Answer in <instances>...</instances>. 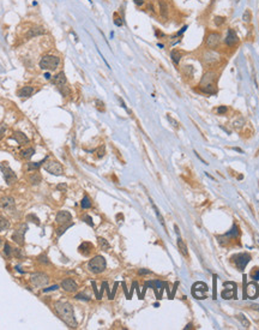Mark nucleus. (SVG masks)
Here are the masks:
<instances>
[{
  "mask_svg": "<svg viewBox=\"0 0 259 330\" xmlns=\"http://www.w3.org/2000/svg\"><path fill=\"white\" fill-rule=\"evenodd\" d=\"M54 309L56 313L60 316V318L70 328H77L75 312H73V307L71 304L65 303V301H56L54 304Z\"/></svg>",
  "mask_w": 259,
  "mask_h": 330,
  "instance_id": "f257e3e1",
  "label": "nucleus"
},
{
  "mask_svg": "<svg viewBox=\"0 0 259 330\" xmlns=\"http://www.w3.org/2000/svg\"><path fill=\"white\" fill-rule=\"evenodd\" d=\"M60 64V58L56 55H45L40 60V68L46 71H53L58 68Z\"/></svg>",
  "mask_w": 259,
  "mask_h": 330,
  "instance_id": "f03ea898",
  "label": "nucleus"
},
{
  "mask_svg": "<svg viewBox=\"0 0 259 330\" xmlns=\"http://www.w3.org/2000/svg\"><path fill=\"white\" fill-rule=\"evenodd\" d=\"M106 259L102 256H95L92 259H90L88 263V268L94 274H101L106 269Z\"/></svg>",
  "mask_w": 259,
  "mask_h": 330,
  "instance_id": "7ed1b4c3",
  "label": "nucleus"
},
{
  "mask_svg": "<svg viewBox=\"0 0 259 330\" xmlns=\"http://www.w3.org/2000/svg\"><path fill=\"white\" fill-rule=\"evenodd\" d=\"M0 169H1V172H3V175H4V179H5L6 184L12 185V184H14V182L17 181V175H16V173L11 169V167L8 166L7 162H1V163H0Z\"/></svg>",
  "mask_w": 259,
  "mask_h": 330,
  "instance_id": "20e7f679",
  "label": "nucleus"
},
{
  "mask_svg": "<svg viewBox=\"0 0 259 330\" xmlns=\"http://www.w3.org/2000/svg\"><path fill=\"white\" fill-rule=\"evenodd\" d=\"M45 170L48 172L49 174L52 175H56V176H60V175L64 174V168H62L61 163L58 161H49L45 165Z\"/></svg>",
  "mask_w": 259,
  "mask_h": 330,
  "instance_id": "39448f33",
  "label": "nucleus"
},
{
  "mask_svg": "<svg viewBox=\"0 0 259 330\" xmlns=\"http://www.w3.org/2000/svg\"><path fill=\"white\" fill-rule=\"evenodd\" d=\"M222 41V35L219 33H216V31H212L210 34L206 36V40H205V46L209 48V49H214L219 46Z\"/></svg>",
  "mask_w": 259,
  "mask_h": 330,
  "instance_id": "423d86ee",
  "label": "nucleus"
},
{
  "mask_svg": "<svg viewBox=\"0 0 259 330\" xmlns=\"http://www.w3.org/2000/svg\"><path fill=\"white\" fill-rule=\"evenodd\" d=\"M28 230L27 225H21V227L18 229H16L12 234V240L18 245H24V234Z\"/></svg>",
  "mask_w": 259,
  "mask_h": 330,
  "instance_id": "0eeeda50",
  "label": "nucleus"
},
{
  "mask_svg": "<svg viewBox=\"0 0 259 330\" xmlns=\"http://www.w3.org/2000/svg\"><path fill=\"white\" fill-rule=\"evenodd\" d=\"M30 282L33 283V286H35V287H43L48 283V277L42 273H36V274L31 275Z\"/></svg>",
  "mask_w": 259,
  "mask_h": 330,
  "instance_id": "6e6552de",
  "label": "nucleus"
},
{
  "mask_svg": "<svg viewBox=\"0 0 259 330\" xmlns=\"http://www.w3.org/2000/svg\"><path fill=\"white\" fill-rule=\"evenodd\" d=\"M71 220H72V215H71L68 211H66V210H60V211L56 214V216H55V222L58 223L59 226L67 225V223L71 222Z\"/></svg>",
  "mask_w": 259,
  "mask_h": 330,
  "instance_id": "1a4fd4ad",
  "label": "nucleus"
},
{
  "mask_svg": "<svg viewBox=\"0 0 259 330\" xmlns=\"http://www.w3.org/2000/svg\"><path fill=\"white\" fill-rule=\"evenodd\" d=\"M250 259H251V256L248 253H240V255L234 256V262L240 270L245 269V267L247 265V263L250 262Z\"/></svg>",
  "mask_w": 259,
  "mask_h": 330,
  "instance_id": "9d476101",
  "label": "nucleus"
},
{
  "mask_svg": "<svg viewBox=\"0 0 259 330\" xmlns=\"http://www.w3.org/2000/svg\"><path fill=\"white\" fill-rule=\"evenodd\" d=\"M208 290V286L203 282H197L192 287V294H194L197 299H204L205 296L203 295V292Z\"/></svg>",
  "mask_w": 259,
  "mask_h": 330,
  "instance_id": "9b49d317",
  "label": "nucleus"
},
{
  "mask_svg": "<svg viewBox=\"0 0 259 330\" xmlns=\"http://www.w3.org/2000/svg\"><path fill=\"white\" fill-rule=\"evenodd\" d=\"M225 45L229 46V47H233V46H235V45L238 43L239 37L238 35H236V33H235V30H233V29H229V30H228L227 36H225Z\"/></svg>",
  "mask_w": 259,
  "mask_h": 330,
  "instance_id": "f8f14e48",
  "label": "nucleus"
},
{
  "mask_svg": "<svg viewBox=\"0 0 259 330\" xmlns=\"http://www.w3.org/2000/svg\"><path fill=\"white\" fill-rule=\"evenodd\" d=\"M0 207L5 210H8V211H13L14 210V199L12 197H8V196H5L0 199Z\"/></svg>",
  "mask_w": 259,
  "mask_h": 330,
  "instance_id": "ddd939ff",
  "label": "nucleus"
},
{
  "mask_svg": "<svg viewBox=\"0 0 259 330\" xmlns=\"http://www.w3.org/2000/svg\"><path fill=\"white\" fill-rule=\"evenodd\" d=\"M216 82V74L214 72H206V73L203 76V78L200 79V83H199V87H206V85H210V84H215Z\"/></svg>",
  "mask_w": 259,
  "mask_h": 330,
  "instance_id": "4468645a",
  "label": "nucleus"
},
{
  "mask_svg": "<svg viewBox=\"0 0 259 330\" xmlns=\"http://www.w3.org/2000/svg\"><path fill=\"white\" fill-rule=\"evenodd\" d=\"M259 294V287L257 283L251 282L247 284L246 287V295L248 296L250 299H256Z\"/></svg>",
  "mask_w": 259,
  "mask_h": 330,
  "instance_id": "2eb2a0df",
  "label": "nucleus"
},
{
  "mask_svg": "<svg viewBox=\"0 0 259 330\" xmlns=\"http://www.w3.org/2000/svg\"><path fill=\"white\" fill-rule=\"evenodd\" d=\"M61 288L64 290H66V292H75V290H77L78 286H77V283L75 282V280H72V279H65L61 282Z\"/></svg>",
  "mask_w": 259,
  "mask_h": 330,
  "instance_id": "dca6fc26",
  "label": "nucleus"
},
{
  "mask_svg": "<svg viewBox=\"0 0 259 330\" xmlns=\"http://www.w3.org/2000/svg\"><path fill=\"white\" fill-rule=\"evenodd\" d=\"M204 61L208 62V64H212V62H216V61L219 59V55H218L214 49H209L208 52L204 53Z\"/></svg>",
  "mask_w": 259,
  "mask_h": 330,
  "instance_id": "f3484780",
  "label": "nucleus"
},
{
  "mask_svg": "<svg viewBox=\"0 0 259 330\" xmlns=\"http://www.w3.org/2000/svg\"><path fill=\"white\" fill-rule=\"evenodd\" d=\"M53 84H54L56 88H60L62 85H66V76H65V72H59L58 74H55L53 77Z\"/></svg>",
  "mask_w": 259,
  "mask_h": 330,
  "instance_id": "a211bd4d",
  "label": "nucleus"
},
{
  "mask_svg": "<svg viewBox=\"0 0 259 330\" xmlns=\"http://www.w3.org/2000/svg\"><path fill=\"white\" fill-rule=\"evenodd\" d=\"M12 139H14L19 145H25V144L29 143V138L23 132H19V131L14 132L13 136H12Z\"/></svg>",
  "mask_w": 259,
  "mask_h": 330,
  "instance_id": "6ab92c4d",
  "label": "nucleus"
},
{
  "mask_svg": "<svg viewBox=\"0 0 259 330\" xmlns=\"http://www.w3.org/2000/svg\"><path fill=\"white\" fill-rule=\"evenodd\" d=\"M92 249H94L92 244L88 243V241H84V243H82V244H81V246L78 247L79 252H81L82 255H84V256H88V255H90V252L92 251Z\"/></svg>",
  "mask_w": 259,
  "mask_h": 330,
  "instance_id": "aec40b11",
  "label": "nucleus"
},
{
  "mask_svg": "<svg viewBox=\"0 0 259 330\" xmlns=\"http://www.w3.org/2000/svg\"><path fill=\"white\" fill-rule=\"evenodd\" d=\"M46 33V30L43 29L42 27H36V28H33L28 31V34L25 35L27 39H30V37H35V36H40V35H43Z\"/></svg>",
  "mask_w": 259,
  "mask_h": 330,
  "instance_id": "412c9836",
  "label": "nucleus"
},
{
  "mask_svg": "<svg viewBox=\"0 0 259 330\" xmlns=\"http://www.w3.org/2000/svg\"><path fill=\"white\" fill-rule=\"evenodd\" d=\"M34 91L35 90L33 87H29V85H28V87H23L21 90L18 91V96H19V97H30L31 95L34 94Z\"/></svg>",
  "mask_w": 259,
  "mask_h": 330,
  "instance_id": "4be33fe9",
  "label": "nucleus"
},
{
  "mask_svg": "<svg viewBox=\"0 0 259 330\" xmlns=\"http://www.w3.org/2000/svg\"><path fill=\"white\" fill-rule=\"evenodd\" d=\"M171 58L172 60H173V62H174L175 65H177V64L180 62V60H181V58H182V53H181L180 51H177V49H173L171 53Z\"/></svg>",
  "mask_w": 259,
  "mask_h": 330,
  "instance_id": "5701e85b",
  "label": "nucleus"
},
{
  "mask_svg": "<svg viewBox=\"0 0 259 330\" xmlns=\"http://www.w3.org/2000/svg\"><path fill=\"white\" fill-rule=\"evenodd\" d=\"M177 247H179V250H180V252L184 255V256H188V252H187V246H186V244L184 243V240L179 236L177 238Z\"/></svg>",
  "mask_w": 259,
  "mask_h": 330,
  "instance_id": "b1692460",
  "label": "nucleus"
},
{
  "mask_svg": "<svg viewBox=\"0 0 259 330\" xmlns=\"http://www.w3.org/2000/svg\"><path fill=\"white\" fill-rule=\"evenodd\" d=\"M160 11H161V16L163 18L168 17V5L164 0H160Z\"/></svg>",
  "mask_w": 259,
  "mask_h": 330,
  "instance_id": "393cba45",
  "label": "nucleus"
},
{
  "mask_svg": "<svg viewBox=\"0 0 259 330\" xmlns=\"http://www.w3.org/2000/svg\"><path fill=\"white\" fill-rule=\"evenodd\" d=\"M150 202H151V205H152V208H154V210H155V214H156L157 216V219H158V221H160V223L164 227V229H166V223H164V220H163V217H162V215L160 214V211H158V209H157V207L155 205V203H154V201L150 198Z\"/></svg>",
  "mask_w": 259,
  "mask_h": 330,
  "instance_id": "a878e982",
  "label": "nucleus"
},
{
  "mask_svg": "<svg viewBox=\"0 0 259 330\" xmlns=\"http://www.w3.org/2000/svg\"><path fill=\"white\" fill-rule=\"evenodd\" d=\"M45 161H46V159L42 160L41 162H29V163L27 165V169L29 170V172H31V170H36V169L39 168Z\"/></svg>",
  "mask_w": 259,
  "mask_h": 330,
  "instance_id": "bb28decb",
  "label": "nucleus"
},
{
  "mask_svg": "<svg viewBox=\"0 0 259 330\" xmlns=\"http://www.w3.org/2000/svg\"><path fill=\"white\" fill-rule=\"evenodd\" d=\"M29 180H30V182H31L33 185H39V184L41 182V180H42V176H41V174H40V173H34V174L30 176V179H29Z\"/></svg>",
  "mask_w": 259,
  "mask_h": 330,
  "instance_id": "cd10ccee",
  "label": "nucleus"
},
{
  "mask_svg": "<svg viewBox=\"0 0 259 330\" xmlns=\"http://www.w3.org/2000/svg\"><path fill=\"white\" fill-rule=\"evenodd\" d=\"M34 154H35V149L34 148H28L27 150H24V151L22 153V156H23L24 159L29 160V159H31V157L34 156Z\"/></svg>",
  "mask_w": 259,
  "mask_h": 330,
  "instance_id": "c85d7f7f",
  "label": "nucleus"
},
{
  "mask_svg": "<svg viewBox=\"0 0 259 330\" xmlns=\"http://www.w3.org/2000/svg\"><path fill=\"white\" fill-rule=\"evenodd\" d=\"M8 226H10L8 221H7L4 216L0 215V230H5V229L8 228Z\"/></svg>",
  "mask_w": 259,
  "mask_h": 330,
  "instance_id": "c756f323",
  "label": "nucleus"
},
{
  "mask_svg": "<svg viewBox=\"0 0 259 330\" xmlns=\"http://www.w3.org/2000/svg\"><path fill=\"white\" fill-rule=\"evenodd\" d=\"M239 319H240V322H241V324L245 327V328H250V325H251V323H250V321L247 319L245 317V315H242V313H240L239 315Z\"/></svg>",
  "mask_w": 259,
  "mask_h": 330,
  "instance_id": "7c9ffc66",
  "label": "nucleus"
},
{
  "mask_svg": "<svg viewBox=\"0 0 259 330\" xmlns=\"http://www.w3.org/2000/svg\"><path fill=\"white\" fill-rule=\"evenodd\" d=\"M97 240H98V244H100L101 249L106 250V251H107V250H109V247H110V246H109L108 241H107L106 239H103V238H97Z\"/></svg>",
  "mask_w": 259,
  "mask_h": 330,
  "instance_id": "2f4dec72",
  "label": "nucleus"
},
{
  "mask_svg": "<svg viewBox=\"0 0 259 330\" xmlns=\"http://www.w3.org/2000/svg\"><path fill=\"white\" fill-rule=\"evenodd\" d=\"M27 221H31V222L36 223V226H40V220L35 214H29L27 215Z\"/></svg>",
  "mask_w": 259,
  "mask_h": 330,
  "instance_id": "473e14b6",
  "label": "nucleus"
},
{
  "mask_svg": "<svg viewBox=\"0 0 259 330\" xmlns=\"http://www.w3.org/2000/svg\"><path fill=\"white\" fill-rule=\"evenodd\" d=\"M82 208L83 209H89L91 208V202L88 196H84V198L82 199Z\"/></svg>",
  "mask_w": 259,
  "mask_h": 330,
  "instance_id": "72a5a7b5",
  "label": "nucleus"
},
{
  "mask_svg": "<svg viewBox=\"0 0 259 330\" xmlns=\"http://www.w3.org/2000/svg\"><path fill=\"white\" fill-rule=\"evenodd\" d=\"M225 17H222V16H216L215 19H214V23L217 25V27H221L222 24H225Z\"/></svg>",
  "mask_w": 259,
  "mask_h": 330,
  "instance_id": "f704fd0d",
  "label": "nucleus"
},
{
  "mask_svg": "<svg viewBox=\"0 0 259 330\" xmlns=\"http://www.w3.org/2000/svg\"><path fill=\"white\" fill-rule=\"evenodd\" d=\"M58 90H59V91L61 93V95H62V96H68V95H70V93H71V91H70V89H68V87H67V85H62V87L58 88Z\"/></svg>",
  "mask_w": 259,
  "mask_h": 330,
  "instance_id": "c9c22d12",
  "label": "nucleus"
},
{
  "mask_svg": "<svg viewBox=\"0 0 259 330\" xmlns=\"http://www.w3.org/2000/svg\"><path fill=\"white\" fill-rule=\"evenodd\" d=\"M184 72H185V74H186V76L192 77V76H193V73H194V70H193V68H192V66H185Z\"/></svg>",
  "mask_w": 259,
  "mask_h": 330,
  "instance_id": "e433bc0d",
  "label": "nucleus"
},
{
  "mask_svg": "<svg viewBox=\"0 0 259 330\" xmlns=\"http://www.w3.org/2000/svg\"><path fill=\"white\" fill-rule=\"evenodd\" d=\"M251 18H252V14H251V11H250V10H246L245 14H244V16H242V19H244V22H250V20H251Z\"/></svg>",
  "mask_w": 259,
  "mask_h": 330,
  "instance_id": "4c0bfd02",
  "label": "nucleus"
},
{
  "mask_svg": "<svg viewBox=\"0 0 259 330\" xmlns=\"http://www.w3.org/2000/svg\"><path fill=\"white\" fill-rule=\"evenodd\" d=\"M114 24H115L116 27H121L124 24V20L118 16V14H114Z\"/></svg>",
  "mask_w": 259,
  "mask_h": 330,
  "instance_id": "58836bf2",
  "label": "nucleus"
},
{
  "mask_svg": "<svg viewBox=\"0 0 259 330\" xmlns=\"http://www.w3.org/2000/svg\"><path fill=\"white\" fill-rule=\"evenodd\" d=\"M70 226H71V225H67V226H65V225H61V227H60V228L56 229V235L60 236V235L62 234V233H64V232H65V230H66V229H67L68 227H70Z\"/></svg>",
  "mask_w": 259,
  "mask_h": 330,
  "instance_id": "ea45409f",
  "label": "nucleus"
},
{
  "mask_svg": "<svg viewBox=\"0 0 259 330\" xmlns=\"http://www.w3.org/2000/svg\"><path fill=\"white\" fill-rule=\"evenodd\" d=\"M167 119H168V122H169L172 124V126H173V127L179 128V122H177V120H174V119H173V118H172V116H171L169 114L167 115Z\"/></svg>",
  "mask_w": 259,
  "mask_h": 330,
  "instance_id": "a19ab883",
  "label": "nucleus"
},
{
  "mask_svg": "<svg viewBox=\"0 0 259 330\" xmlns=\"http://www.w3.org/2000/svg\"><path fill=\"white\" fill-rule=\"evenodd\" d=\"M96 108L100 111V112H104V103L100 100H96Z\"/></svg>",
  "mask_w": 259,
  "mask_h": 330,
  "instance_id": "79ce46f5",
  "label": "nucleus"
},
{
  "mask_svg": "<svg viewBox=\"0 0 259 330\" xmlns=\"http://www.w3.org/2000/svg\"><path fill=\"white\" fill-rule=\"evenodd\" d=\"M251 276H252L253 280H259V269L258 268H254L251 273Z\"/></svg>",
  "mask_w": 259,
  "mask_h": 330,
  "instance_id": "37998d69",
  "label": "nucleus"
},
{
  "mask_svg": "<svg viewBox=\"0 0 259 330\" xmlns=\"http://www.w3.org/2000/svg\"><path fill=\"white\" fill-rule=\"evenodd\" d=\"M39 262L43 263V264H48L49 261H48V257L46 256V255H41V256L39 257Z\"/></svg>",
  "mask_w": 259,
  "mask_h": 330,
  "instance_id": "c03bdc74",
  "label": "nucleus"
},
{
  "mask_svg": "<svg viewBox=\"0 0 259 330\" xmlns=\"http://www.w3.org/2000/svg\"><path fill=\"white\" fill-rule=\"evenodd\" d=\"M4 252H5V255H7V256H11V247H10V245L8 244H5V246H4Z\"/></svg>",
  "mask_w": 259,
  "mask_h": 330,
  "instance_id": "a18cd8bd",
  "label": "nucleus"
},
{
  "mask_svg": "<svg viewBox=\"0 0 259 330\" xmlns=\"http://www.w3.org/2000/svg\"><path fill=\"white\" fill-rule=\"evenodd\" d=\"M84 220H85V222L88 223L89 226L94 227V222H92V220H91V217H90V216H84Z\"/></svg>",
  "mask_w": 259,
  "mask_h": 330,
  "instance_id": "49530a36",
  "label": "nucleus"
},
{
  "mask_svg": "<svg viewBox=\"0 0 259 330\" xmlns=\"http://www.w3.org/2000/svg\"><path fill=\"white\" fill-rule=\"evenodd\" d=\"M225 112H227V107L225 106H221V107L217 108V113H219V114H225Z\"/></svg>",
  "mask_w": 259,
  "mask_h": 330,
  "instance_id": "de8ad7c7",
  "label": "nucleus"
},
{
  "mask_svg": "<svg viewBox=\"0 0 259 330\" xmlns=\"http://www.w3.org/2000/svg\"><path fill=\"white\" fill-rule=\"evenodd\" d=\"M102 156H104V147H101L97 150V157H102Z\"/></svg>",
  "mask_w": 259,
  "mask_h": 330,
  "instance_id": "09e8293b",
  "label": "nucleus"
},
{
  "mask_svg": "<svg viewBox=\"0 0 259 330\" xmlns=\"http://www.w3.org/2000/svg\"><path fill=\"white\" fill-rule=\"evenodd\" d=\"M76 298H77V299H82V300H90V298H89V296L83 295V294H77V295H76Z\"/></svg>",
  "mask_w": 259,
  "mask_h": 330,
  "instance_id": "8fccbe9b",
  "label": "nucleus"
},
{
  "mask_svg": "<svg viewBox=\"0 0 259 330\" xmlns=\"http://www.w3.org/2000/svg\"><path fill=\"white\" fill-rule=\"evenodd\" d=\"M242 124H244V120H242V119H239L238 122H234V126H235V127H240V126H242Z\"/></svg>",
  "mask_w": 259,
  "mask_h": 330,
  "instance_id": "3c124183",
  "label": "nucleus"
},
{
  "mask_svg": "<svg viewBox=\"0 0 259 330\" xmlns=\"http://www.w3.org/2000/svg\"><path fill=\"white\" fill-rule=\"evenodd\" d=\"M56 289H58V286L55 284V286H52V287H49V288H45L43 292L46 293V292H49V290H56Z\"/></svg>",
  "mask_w": 259,
  "mask_h": 330,
  "instance_id": "603ef678",
  "label": "nucleus"
},
{
  "mask_svg": "<svg viewBox=\"0 0 259 330\" xmlns=\"http://www.w3.org/2000/svg\"><path fill=\"white\" fill-rule=\"evenodd\" d=\"M135 1V4H136L137 6H142L144 3H145V0H133Z\"/></svg>",
  "mask_w": 259,
  "mask_h": 330,
  "instance_id": "864d4df0",
  "label": "nucleus"
},
{
  "mask_svg": "<svg viewBox=\"0 0 259 330\" xmlns=\"http://www.w3.org/2000/svg\"><path fill=\"white\" fill-rule=\"evenodd\" d=\"M250 307H251L252 310L259 311V305H258V304H251V305H250Z\"/></svg>",
  "mask_w": 259,
  "mask_h": 330,
  "instance_id": "5fc2aeb1",
  "label": "nucleus"
},
{
  "mask_svg": "<svg viewBox=\"0 0 259 330\" xmlns=\"http://www.w3.org/2000/svg\"><path fill=\"white\" fill-rule=\"evenodd\" d=\"M56 189H58V190H64V191H65V190H66V185H65V184L58 185V187H56Z\"/></svg>",
  "mask_w": 259,
  "mask_h": 330,
  "instance_id": "6e6d98bb",
  "label": "nucleus"
},
{
  "mask_svg": "<svg viewBox=\"0 0 259 330\" xmlns=\"http://www.w3.org/2000/svg\"><path fill=\"white\" fill-rule=\"evenodd\" d=\"M4 133H5V127H1L0 128V139L4 137Z\"/></svg>",
  "mask_w": 259,
  "mask_h": 330,
  "instance_id": "4d7b16f0",
  "label": "nucleus"
},
{
  "mask_svg": "<svg viewBox=\"0 0 259 330\" xmlns=\"http://www.w3.org/2000/svg\"><path fill=\"white\" fill-rule=\"evenodd\" d=\"M139 274H150L149 270H139Z\"/></svg>",
  "mask_w": 259,
  "mask_h": 330,
  "instance_id": "13d9d810",
  "label": "nucleus"
},
{
  "mask_svg": "<svg viewBox=\"0 0 259 330\" xmlns=\"http://www.w3.org/2000/svg\"><path fill=\"white\" fill-rule=\"evenodd\" d=\"M45 78H46V79H50V74H49V73H45Z\"/></svg>",
  "mask_w": 259,
  "mask_h": 330,
  "instance_id": "bf43d9fd",
  "label": "nucleus"
},
{
  "mask_svg": "<svg viewBox=\"0 0 259 330\" xmlns=\"http://www.w3.org/2000/svg\"><path fill=\"white\" fill-rule=\"evenodd\" d=\"M238 1H239V0H235V3H238Z\"/></svg>",
  "mask_w": 259,
  "mask_h": 330,
  "instance_id": "052dcab7",
  "label": "nucleus"
},
{
  "mask_svg": "<svg viewBox=\"0 0 259 330\" xmlns=\"http://www.w3.org/2000/svg\"><path fill=\"white\" fill-rule=\"evenodd\" d=\"M0 244H1V239H0Z\"/></svg>",
  "mask_w": 259,
  "mask_h": 330,
  "instance_id": "680f3d73",
  "label": "nucleus"
}]
</instances>
